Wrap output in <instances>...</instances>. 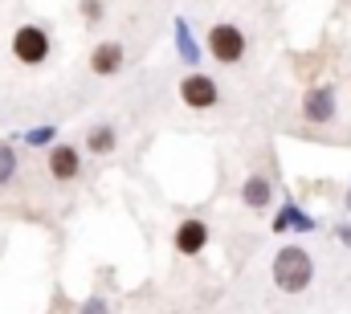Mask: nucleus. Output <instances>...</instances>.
I'll return each instance as SVG.
<instances>
[{
  "instance_id": "f257e3e1",
  "label": "nucleus",
  "mask_w": 351,
  "mask_h": 314,
  "mask_svg": "<svg viewBox=\"0 0 351 314\" xmlns=\"http://www.w3.org/2000/svg\"><path fill=\"white\" fill-rule=\"evenodd\" d=\"M311 278H315V261H311L306 249L286 245V249L274 257V286H278L282 294H302V290L311 286Z\"/></svg>"
},
{
  "instance_id": "f03ea898",
  "label": "nucleus",
  "mask_w": 351,
  "mask_h": 314,
  "mask_svg": "<svg viewBox=\"0 0 351 314\" xmlns=\"http://www.w3.org/2000/svg\"><path fill=\"white\" fill-rule=\"evenodd\" d=\"M208 53L221 66H237L245 58V33L237 25H213L208 29Z\"/></svg>"
},
{
  "instance_id": "7ed1b4c3",
  "label": "nucleus",
  "mask_w": 351,
  "mask_h": 314,
  "mask_svg": "<svg viewBox=\"0 0 351 314\" xmlns=\"http://www.w3.org/2000/svg\"><path fill=\"white\" fill-rule=\"evenodd\" d=\"M12 58H16L21 66H41V62L49 58V37H45V29H37V25L16 29V37H12Z\"/></svg>"
},
{
  "instance_id": "20e7f679",
  "label": "nucleus",
  "mask_w": 351,
  "mask_h": 314,
  "mask_svg": "<svg viewBox=\"0 0 351 314\" xmlns=\"http://www.w3.org/2000/svg\"><path fill=\"white\" fill-rule=\"evenodd\" d=\"M180 98L192 110H208L217 102V82L208 78V74H188V78L180 82Z\"/></svg>"
},
{
  "instance_id": "39448f33",
  "label": "nucleus",
  "mask_w": 351,
  "mask_h": 314,
  "mask_svg": "<svg viewBox=\"0 0 351 314\" xmlns=\"http://www.w3.org/2000/svg\"><path fill=\"white\" fill-rule=\"evenodd\" d=\"M302 114L311 123H331L335 119V90L331 86H315L302 94Z\"/></svg>"
},
{
  "instance_id": "423d86ee",
  "label": "nucleus",
  "mask_w": 351,
  "mask_h": 314,
  "mask_svg": "<svg viewBox=\"0 0 351 314\" xmlns=\"http://www.w3.org/2000/svg\"><path fill=\"white\" fill-rule=\"evenodd\" d=\"M172 241H176V249H180L184 257H196V253H200V249L208 245V225L192 217V221L176 225V237H172Z\"/></svg>"
},
{
  "instance_id": "0eeeda50",
  "label": "nucleus",
  "mask_w": 351,
  "mask_h": 314,
  "mask_svg": "<svg viewBox=\"0 0 351 314\" xmlns=\"http://www.w3.org/2000/svg\"><path fill=\"white\" fill-rule=\"evenodd\" d=\"M90 70H94L98 78L119 74V70H123V45H119V41H102V45H94V53H90Z\"/></svg>"
},
{
  "instance_id": "6e6552de",
  "label": "nucleus",
  "mask_w": 351,
  "mask_h": 314,
  "mask_svg": "<svg viewBox=\"0 0 351 314\" xmlns=\"http://www.w3.org/2000/svg\"><path fill=\"white\" fill-rule=\"evenodd\" d=\"M49 171H53V180H78V171H82L78 147H70V143L53 147V152H49Z\"/></svg>"
},
{
  "instance_id": "1a4fd4ad",
  "label": "nucleus",
  "mask_w": 351,
  "mask_h": 314,
  "mask_svg": "<svg viewBox=\"0 0 351 314\" xmlns=\"http://www.w3.org/2000/svg\"><path fill=\"white\" fill-rule=\"evenodd\" d=\"M86 147L94 152V156H106V152L114 147V131H110V127H94V131L86 135Z\"/></svg>"
},
{
  "instance_id": "9d476101",
  "label": "nucleus",
  "mask_w": 351,
  "mask_h": 314,
  "mask_svg": "<svg viewBox=\"0 0 351 314\" xmlns=\"http://www.w3.org/2000/svg\"><path fill=\"white\" fill-rule=\"evenodd\" d=\"M245 204H254V208H265L269 204V184H265L262 176H254L245 184Z\"/></svg>"
},
{
  "instance_id": "9b49d317",
  "label": "nucleus",
  "mask_w": 351,
  "mask_h": 314,
  "mask_svg": "<svg viewBox=\"0 0 351 314\" xmlns=\"http://www.w3.org/2000/svg\"><path fill=\"white\" fill-rule=\"evenodd\" d=\"M12 171H16V159H12V152H8V147H0V184H4Z\"/></svg>"
}]
</instances>
